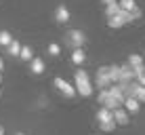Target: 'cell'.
Masks as SVG:
<instances>
[{
	"instance_id": "obj_1",
	"label": "cell",
	"mask_w": 145,
	"mask_h": 135,
	"mask_svg": "<svg viewBox=\"0 0 145 135\" xmlns=\"http://www.w3.org/2000/svg\"><path fill=\"white\" fill-rule=\"evenodd\" d=\"M74 82H76V93H80L82 97H91L93 95V84H91V78L84 70H78L74 72Z\"/></svg>"
},
{
	"instance_id": "obj_2",
	"label": "cell",
	"mask_w": 145,
	"mask_h": 135,
	"mask_svg": "<svg viewBox=\"0 0 145 135\" xmlns=\"http://www.w3.org/2000/svg\"><path fill=\"white\" fill-rule=\"evenodd\" d=\"M84 40H86V36H84V32H80V30H69L67 36H65V44L72 49H78L82 47Z\"/></svg>"
},
{
	"instance_id": "obj_3",
	"label": "cell",
	"mask_w": 145,
	"mask_h": 135,
	"mask_svg": "<svg viewBox=\"0 0 145 135\" xmlns=\"http://www.w3.org/2000/svg\"><path fill=\"white\" fill-rule=\"evenodd\" d=\"M53 84H55V87H57L63 95H65V97H76V95H78V93H76V87H74V84H69V82H65L63 78H55Z\"/></svg>"
},
{
	"instance_id": "obj_4",
	"label": "cell",
	"mask_w": 145,
	"mask_h": 135,
	"mask_svg": "<svg viewBox=\"0 0 145 135\" xmlns=\"http://www.w3.org/2000/svg\"><path fill=\"white\" fill-rule=\"evenodd\" d=\"M95 82H97V89H107L112 80H109V74H107V66H101L97 70V78H95Z\"/></svg>"
},
{
	"instance_id": "obj_5",
	"label": "cell",
	"mask_w": 145,
	"mask_h": 135,
	"mask_svg": "<svg viewBox=\"0 0 145 135\" xmlns=\"http://www.w3.org/2000/svg\"><path fill=\"white\" fill-rule=\"evenodd\" d=\"M29 72L34 74V76H40V74L46 72V63H44L42 57H32L29 59Z\"/></svg>"
},
{
	"instance_id": "obj_6",
	"label": "cell",
	"mask_w": 145,
	"mask_h": 135,
	"mask_svg": "<svg viewBox=\"0 0 145 135\" xmlns=\"http://www.w3.org/2000/svg\"><path fill=\"white\" fill-rule=\"evenodd\" d=\"M112 112H114V121H116V124H122V127L131 124V116H128V112H126L122 106H120V108H114Z\"/></svg>"
},
{
	"instance_id": "obj_7",
	"label": "cell",
	"mask_w": 145,
	"mask_h": 135,
	"mask_svg": "<svg viewBox=\"0 0 145 135\" xmlns=\"http://www.w3.org/2000/svg\"><path fill=\"white\" fill-rule=\"evenodd\" d=\"M122 108L126 110L128 114H137L139 110H141V103H139V99H137V97H124Z\"/></svg>"
},
{
	"instance_id": "obj_8",
	"label": "cell",
	"mask_w": 145,
	"mask_h": 135,
	"mask_svg": "<svg viewBox=\"0 0 145 135\" xmlns=\"http://www.w3.org/2000/svg\"><path fill=\"white\" fill-rule=\"evenodd\" d=\"M69 11H67V7H63V4H59L57 9H55V21L57 23H67L69 21Z\"/></svg>"
},
{
	"instance_id": "obj_9",
	"label": "cell",
	"mask_w": 145,
	"mask_h": 135,
	"mask_svg": "<svg viewBox=\"0 0 145 135\" xmlns=\"http://www.w3.org/2000/svg\"><path fill=\"white\" fill-rule=\"evenodd\" d=\"M135 76H137V72H135L128 63H122V66H120V80H135Z\"/></svg>"
},
{
	"instance_id": "obj_10",
	"label": "cell",
	"mask_w": 145,
	"mask_h": 135,
	"mask_svg": "<svg viewBox=\"0 0 145 135\" xmlns=\"http://www.w3.org/2000/svg\"><path fill=\"white\" fill-rule=\"evenodd\" d=\"M128 66H131L135 72H139V70H143V68H145V61H143L141 55H135V53H133L131 57H128Z\"/></svg>"
},
{
	"instance_id": "obj_11",
	"label": "cell",
	"mask_w": 145,
	"mask_h": 135,
	"mask_svg": "<svg viewBox=\"0 0 145 135\" xmlns=\"http://www.w3.org/2000/svg\"><path fill=\"white\" fill-rule=\"evenodd\" d=\"M105 121H114V112L103 106V108L97 110V122H105Z\"/></svg>"
},
{
	"instance_id": "obj_12",
	"label": "cell",
	"mask_w": 145,
	"mask_h": 135,
	"mask_svg": "<svg viewBox=\"0 0 145 135\" xmlns=\"http://www.w3.org/2000/svg\"><path fill=\"white\" fill-rule=\"evenodd\" d=\"M84 59H86V55H84L82 47H78V49H74V51H72V61L76 63V66H82Z\"/></svg>"
},
{
	"instance_id": "obj_13",
	"label": "cell",
	"mask_w": 145,
	"mask_h": 135,
	"mask_svg": "<svg viewBox=\"0 0 145 135\" xmlns=\"http://www.w3.org/2000/svg\"><path fill=\"white\" fill-rule=\"evenodd\" d=\"M107 26L112 30H118V28L124 26V19L120 17V15H112V17H107Z\"/></svg>"
},
{
	"instance_id": "obj_14",
	"label": "cell",
	"mask_w": 145,
	"mask_h": 135,
	"mask_svg": "<svg viewBox=\"0 0 145 135\" xmlns=\"http://www.w3.org/2000/svg\"><path fill=\"white\" fill-rule=\"evenodd\" d=\"M21 61H29V59L34 57V53H32V49L25 47V44H21V49H19V55H17Z\"/></svg>"
},
{
	"instance_id": "obj_15",
	"label": "cell",
	"mask_w": 145,
	"mask_h": 135,
	"mask_svg": "<svg viewBox=\"0 0 145 135\" xmlns=\"http://www.w3.org/2000/svg\"><path fill=\"white\" fill-rule=\"evenodd\" d=\"M107 74H109L112 82H118L120 80V66H107Z\"/></svg>"
},
{
	"instance_id": "obj_16",
	"label": "cell",
	"mask_w": 145,
	"mask_h": 135,
	"mask_svg": "<svg viewBox=\"0 0 145 135\" xmlns=\"http://www.w3.org/2000/svg\"><path fill=\"white\" fill-rule=\"evenodd\" d=\"M116 127H118L116 121H105V122H99V129H101L103 133H112Z\"/></svg>"
},
{
	"instance_id": "obj_17",
	"label": "cell",
	"mask_w": 145,
	"mask_h": 135,
	"mask_svg": "<svg viewBox=\"0 0 145 135\" xmlns=\"http://www.w3.org/2000/svg\"><path fill=\"white\" fill-rule=\"evenodd\" d=\"M7 49H8V53H11L13 57H17V55H19V49H21V44H19V42H17V40L13 38V40L7 44Z\"/></svg>"
},
{
	"instance_id": "obj_18",
	"label": "cell",
	"mask_w": 145,
	"mask_h": 135,
	"mask_svg": "<svg viewBox=\"0 0 145 135\" xmlns=\"http://www.w3.org/2000/svg\"><path fill=\"white\" fill-rule=\"evenodd\" d=\"M118 11H120L118 0H116V2H109V4H105V15H107V17H112V15H118Z\"/></svg>"
},
{
	"instance_id": "obj_19",
	"label": "cell",
	"mask_w": 145,
	"mask_h": 135,
	"mask_svg": "<svg viewBox=\"0 0 145 135\" xmlns=\"http://www.w3.org/2000/svg\"><path fill=\"white\" fill-rule=\"evenodd\" d=\"M46 53L51 55V57H57V55H61V47H59L57 42H51V44L46 47Z\"/></svg>"
},
{
	"instance_id": "obj_20",
	"label": "cell",
	"mask_w": 145,
	"mask_h": 135,
	"mask_svg": "<svg viewBox=\"0 0 145 135\" xmlns=\"http://www.w3.org/2000/svg\"><path fill=\"white\" fill-rule=\"evenodd\" d=\"M13 40V36H11V32H7V30H2V32H0V44H2V47H7L8 42Z\"/></svg>"
},
{
	"instance_id": "obj_21",
	"label": "cell",
	"mask_w": 145,
	"mask_h": 135,
	"mask_svg": "<svg viewBox=\"0 0 145 135\" xmlns=\"http://www.w3.org/2000/svg\"><path fill=\"white\" fill-rule=\"evenodd\" d=\"M118 7L124 9V11H131V9L135 7V0H118Z\"/></svg>"
},
{
	"instance_id": "obj_22",
	"label": "cell",
	"mask_w": 145,
	"mask_h": 135,
	"mask_svg": "<svg viewBox=\"0 0 145 135\" xmlns=\"http://www.w3.org/2000/svg\"><path fill=\"white\" fill-rule=\"evenodd\" d=\"M135 97L139 99V103H145V87L143 84H139V89H137V95Z\"/></svg>"
},
{
	"instance_id": "obj_23",
	"label": "cell",
	"mask_w": 145,
	"mask_h": 135,
	"mask_svg": "<svg viewBox=\"0 0 145 135\" xmlns=\"http://www.w3.org/2000/svg\"><path fill=\"white\" fill-rule=\"evenodd\" d=\"M135 80H137L139 84H143V87H145V68H143V70H139V72H137V76H135Z\"/></svg>"
},
{
	"instance_id": "obj_24",
	"label": "cell",
	"mask_w": 145,
	"mask_h": 135,
	"mask_svg": "<svg viewBox=\"0 0 145 135\" xmlns=\"http://www.w3.org/2000/svg\"><path fill=\"white\" fill-rule=\"evenodd\" d=\"M141 15H143V13H141V9H139L137 4H135V7L131 9V17H133V21H135V19H139Z\"/></svg>"
},
{
	"instance_id": "obj_25",
	"label": "cell",
	"mask_w": 145,
	"mask_h": 135,
	"mask_svg": "<svg viewBox=\"0 0 145 135\" xmlns=\"http://www.w3.org/2000/svg\"><path fill=\"white\" fill-rule=\"evenodd\" d=\"M4 70V61H2V57H0V72Z\"/></svg>"
},
{
	"instance_id": "obj_26",
	"label": "cell",
	"mask_w": 145,
	"mask_h": 135,
	"mask_svg": "<svg viewBox=\"0 0 145 135\" xmlns=\"http://www.w3.org/2000/svg\"><path fill=\"white\" fill-rule=\"evenodd\" d=\"M109 2H116V0H103V4H109Z\"/></svg>"
},
{
	"instance_id": "obj_27",
	"label": "cell",
	"mask_w": 145,
	"mask_h": 135,
	"mask_svg": "<svg viewBox=\"0 0 145 135\" xmlns=\"http://www.w3.org/2000/svg\"><path fill=\"white\" fill-rule=\"evenodd\" d=\"M0 135H4V127H2V124H0Z\"/></svg>"
},
{
	"instance_id": "obj_28",
	"label": "cell",
	"mask_w": 145,
	"mask_h": 135,
	"mask_svg": "<svg viewBox=\"0 0 145 135\" xmlns=\"http://www.w3.org/2000/svg\"><path fill=\"white\" fill-rule=\"evenodd\" d=\"M15 135H23V133H15Z\"/></svg>"
},
{
	"instance_id": "obj_29",
	"label": "cell",
	"mask_w": 145,
	"mask_h": 135,
	"mask_svg": "<svg viewBox=\"0 0 145 135\" xmlns=\"http://www.w3.org/2000/svg\"><path fill=\"white\" fill-rule=\"evenodd\" d=\"M0 80H2V76H0Z\"/></svg>"
}]
</instances>
